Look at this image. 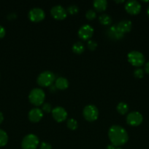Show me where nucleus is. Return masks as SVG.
<instances>
[{"label":"nucleus","mask_w":149,"mask_h":149,"mask_svg":"<svg viewBox=\"0 0 149 149\" xmlns=\"http://www.w3.org/2000/svg\"><path fill=\"white\" fill-rule=\"evenodd\" d=\"M93 33V29L89 25H83L78 31V36L82 40H89Z\"/></svg>","instance_id":"f8f14e48"},{"label":"nucleus","mask_w":149,"mask_h":149,"mask_svg":"<svg viewBox=\"0 0 149 149\" xmlns=\"http://www.w3.org/2000/svg\"><path fill=\"white\" fill-rule=\"evenodd\" d=\"M116 109H117V111H118L120 114L124 115L128 112L129 106L126 103L121 102V103H119L118 104Z\"/></svg>","instance_id":"aec40b11"},{"label":"nucleus","mask_w":149,"mask_h":149,"mask_svg":"<svg viewBox=\"0 0 149 149\" xmlns=\"http://www.w3.org/2000/svg\"><path fill=\"white\" fill-rule=\"evenodd\" d=\"M98 45L95 41L93 40H89L87 42V47L90 50L93 51L96 49Z\"/></svg>","instance_id":"393cba45"},{"label":"nucleus","mask_w":149,"mask_h":149,"mask_svg":"<svg viewBox=\"0 0 149 149\" xmlns=\"http://www.w3.org/2000/svg\"><path fill=\"white\" fill-rule=\"evenodd\" d=\"M45 94L42 89L34 88L29 95V100L32 104L35 106H39L44 103Z\"/></svg>","instance_id":"f03ea898"},{"label":"nucleus","mask_w":149,"mask_h":149,"mask_svg":"<svg viewBox=\"0 0 149 149\" xmlns=\"http://www.w3.org/2000/svg\"><path fill=\"white\" fill-rule=\"evenodd\" d=\"M67 12L70 15H75L79 12V7L77 5H70L67 8Z\"/></svg>","instance_id":"5701e85b"},{"label":"nucleus","mask_w":149,"mask_h":149,"mask_svg":"<svg viewBox=\"0 0 149 149\" xmlns=\"http://www.w3.org/2000/svg\"><path fill=\"white\" fill-rule=\"evenodd\" d=\"M67 126L71 130H75L77 128V122L74 119H70L67 122Z\"/></svg>","instance_id":"4be33fe9"},{"label":"nucleus","mask_w":149,"mask_h":149,"mask_svg":"<svg viewBox=\"0 0 149 149\" xmlns=\"http://www.w3.org/2000/svg\"><path fill=\"white\" fill-rule=\"evenodd\" d=\"M145 71L149 74V62L146 63L145 65Z\"/></svg>","instance_id":"c756f323"},{"label":"nucleus","mask_w":149,"mask_h":149,"mask_svg":"<svg viewBox=\"0 0 149 149\" xmlns=\"http://www.w3.org/2000/svg\"><path fill=\"white\" fill-rule=\"evenodd\" d=\"M93 8L96 12L102 13L107 9L108 7V1L105 0H96L93 3Z\"/></svg>","instance_id":"f3484780"},{"label":"nucleus","mask_w":149,"mask_h":149,"mask_svg":"<svg viewBox=\"0 0 149 149\" xmlns=\"http://www.w3.org/2000/svg\"><path fill=\"white\" fill-rule=\"evenodd\" d=\"M106 34L108 37L112 40H120L124 37V34L118 29L116 26H112L107 29Z\"/></svg>","instance_id":"ddd939ff"},{"label":"nucleus","mask_w":149,"mask_h":149,"mask_svg":"<svg viewBox=\"0 0 149 149\" xmlns=\"http://www.w3.org/2000/svg\"><path fill=\"white\" fill-rule=\"evenodd\" d=\"M125 10L129 14L137 15L141 11V4L135 0L129 1L125 4Z\"/></svg>","instance_id":"9d476101"},{"label":"nucleus","mask_w":149,"mask_h":149,"mask_svg":"<svg viewBox=\"0 0 149 149\" xmlns=\"http://www.w3.org/2000/svg\"><path fill=\"white\" fill-rule=\"evenodd\" d=\"M8 142V135L7 132L3 130L0 129V147L6 146Z\"/></svg>","instance_id":"412c9836"},{"label":"nucleus","mask_w":149,"mask_h":149,"mask_svg":"<svg viewBox=\"0 0 149 149\" xmlns=\"http://www.w3.org/2000/svg\"><path fill=\"white\" fill-rule=\"evenodd\" d=\"M116 149H123V148H116Z\"/></svg>","instance_id":"c9c22d12"},{"label":"nucleus","mask_w":149,"mask_h":149,"mask_svg":"<svg viewBox=\"0 0 149 149\" xmlns=\"http://www.w3.org/2000/svg\"><path fill=\"white\" fill-rule=\"evenodd\" d=\"M83 117L88 122H94L98 119L99 111L94 105H88L84 108L83 111Z\"/></svg>","instance_id":"423d86ee"},{"label":"nucleus","mask_w":149,"mask_h":149,"mask_svg":"<svg viewBox=\"0 0 149 149\" xmlns=\"http://www.w3.org/2000/svg\"><path fill=\"white\" fill-rule=\"evenodd\" d=\"M85 50V47L83 44L80 42H77L74 43L72 46V51L75 54H82Z\"/></svg>","instance_id":"6ab92c4d"},{"label":"nucleus","mask_w":149,"mask_h":149,"mask_svg":"<svg viewBox=\"0 0 149 149\" xmlns=\"http://www.w3.org/2000/svg\"><path fill=\"white\" fill-rule=\"evenodd\" d=\"M127 59L128 61L135 67H140L145 63V56L142 52L139 51H131L127 55Z\"/></svg>","instance_id":"39448f33"},{"label":"nucleus","mask_w":149,"mask_h":149,"mask_svg":"<svg viewBox=\"0 0 149 149\" xmlns=\"http://www.w3.org/2000/svg\"><path fill=\"white\" fill-rule=\"evenodd\" d=\"M40 149H52V146L48 143L42 142L40 144Z\"/></svg>","instance_id":"cd10ccee"},{"label":"nucleus","mask_w":149,"mask_h":149,"mask_svg":"<svg viewBox=\"0 0 149 149\" xmlns=\"http://www.w3.org/2000/svg\"><path fill=\"white\" fill-rule=\"evenodd\" d=\"M143 121V117L140 113L137 111H132L127 116V122L130 126L137 127L141 125Z\"/></svg>","instance_id":"0eeeda50"},{"label":"nucleus","mask_w":149,"mask_h":149,"mask_svg":"<svg viewBox=\"0 0 149 149\" xmlns=\"http://www.w3.org/2000/svg\"><path fill=\"white\" fill-rule=\"evenodd\" d=\"M55 86L57 90H64L69 87L68 80L64 77H58L55 81Z\"/></svg>","instance_id":"dca6fc26"},{"label":"nucleus","mask_w":149,"mask_h":149,"mask_svg":"<svg viewBox=\"0 0 149 149\" xmlns=\"http://www.w3.org/2000/svg\"><path fill=\"white\" fill-rule=\"evenodd\" d=\"M45 17V12L40 8H33L29 11V20L34 23H38L44 20Z\"/></svg>","instance_id":"1a4fd4ad"},{"label":"nucleus","mask_w":149,"mask_h":149,"mask_svg":"<svg viewBox=\"0 0 149 149\" xmlns=\"http://www.w3.org/2000/svg\"><path fill=\"white\" fill-rule=\"evenodd\" d=\"M42 111L45 112V113H50V112L52 111V106L50 103H44L42 104Z\"/></svg>","instance_id":"a878e982"},{"label":"nucleus","mask_w":149,"mask_h":149,"mask_svg":"<svg viewBox=\"0 0 149 149\" xmlns=\"http://www.w3.org/2000/svg\"><path fill=\"white\" fill-rule=\"evenodd\" d=\"M96 13L94 10H89V11H87V13H86V17L87 20H92L93 19L96 18Z\"/></svg>","instance_id":"b1692460"},{"label":"nucleus","mask_w":149,"mask_h":149,"mask_svg":"<svg viewBox=\"0 0 149 149\" xmlns=\"http://www.w3.org/2000/svg\"><path fill=\"white\" fill-rule=\"evenodd\" d=\"M3 120H4V116H3V113L0 111V125L3 122Z\"/></svg>","instance_id":"7c9ffc66"},{"label":"nucleus","mask_w":149,"mask_h":149,"mask_svg":"<svg viewBox=\"0 0 149 149\" xmlns=\"http://www.w3.org/2000/svg\"><path fill=\"white\" fill-rule=\"evenodd\" d=\"M116 26L118 30L124 34V33H128V32H129L131 31V27H132V24H131V22L130 20H124L120 21L117 24Z\"/></svg>","instance_id":"2eb2a0df"},{"label":"nucleus","mask_w":149,"mask_h":149,"mask_svg":"<svg viewBox=\"0 0 149 149\" xmlns=\"http://www.w3.org/2000/svg\"><path fill=\"white\" fill-rule=\"evenodd\" d=\"M107 149H116V148H115V146L111 144V145H108V146H107Z\"/></svg>","instance_id":"473e14b6"},{"label":"nucleus","mask_w":149,"mask_h":149,"mask_svg":"<svg viewBox=\"0 0 149 149\" xmlns=\"http://www.w3.org/2000/svg\"><path fill=\"white\" fill-rule=\"evenodd\" d=\"M147 14H148V17H149V6H148V9H147Z\"/></svg>","instance_id":"f704fd0d"},{"label":"nucleus","mask_w":149,"mask_h":149,"mask_svg":"<svg viewBox=\"0 0 149 149\" xmlns=\"http://www.w3.org/2000/svg\"><path fill=\"white\" fill-rule=\"evenodd\" d=\"M51 113H52L53 118L57 122H64L67 117V112L66 111L64 108L60 107V106L54 108L52 111H51Z\"/></svg>","instance_id":"9b49d317"},{"label":"nucleus","mask_w":149,"mask_h":149,"mask_svg":"<svg viewBox=\"0 0 149 149\" xmlns=\"http://www.w3.org/2000/svg\"><path fill=\"white\" fill-rule=\"evenodd\" d=\"M39 143V138L34 134H29L26 135L22 140V149H36Z\"/></svg>","instance_id":"20e7f679"},{"label":"nucleus","mask_w":149,"mask_h":149,"mask_svg":"<svg viewBox=\"0 0 149 149\" xmlns=\"http://www.w3.org/2000/svg\"><path fill=\"white\" fill-rule=\"evenodd\" d=\"M108 137L112 145L115 147L124 145L129 140L127 130L119 125H112L110 128Z\"/></svg>","instance_id":"f257e3e1"},{"label":"nucleus","mask_w":149,"mask_h":149,"mask_svg":"<svg viewBox=\"0 0 149 149\" xmlns=\"http://www.w3.org/2000/svg\"><path fill=\"white\" fill-rule=\"evenodd\" d=\"M99 23L104 26H110L112 23V18L107 14H102L99 17Z\"/></svg>","instance_id":"a211bd4d"},{"label":"nucleus","mask_w":149,"mask_h":149,"mask_svg":"<svg viewBox=\"0 0 149 149\" xmlns=\"http://www.w3.org/2000/svg\"><path fill=\"white\" fill-rule=\"evenodd\" d=\"M51 14L56 20H62L67 17V12L62 6L56 5L51 8Z\"/></svg>","instance_id":"6e6552de"},{"label":"nucleus","mask_w":149,"mask_h":149,"mask_svg":"<svg viewBox=\"0 0 149 149\" xmlns=\"http://www.w3.org/2000/svg\"><path fill=\"white\" fill-rule=\"evenodd\" d=\"M115 3H123V2H124V0H122V1H115Z\"/></svg>","instance_id":"72a5a7b5"},{"label":"nucleus","mask_w":149,"mask_h":149,"mask_svg":"<svg viewBox=\"0 0 149 149\" xmlns=\"http://www.w3.org/2000/svg\"><path fill=\"white\" fill-rule=\"evenodd\" d=\"M56 90H57V89H56V87L55 85L54 86L51 85V87H50V90H51V92H55Z\"/></svg>","instance_id":"2f4dec72"},{"label":"nucleus","mask_w":149,"mask_h":149,"mask_svg":"<svg viewBox=\"0 0 149 149\" xmlns=\"http://www.w3.org/2000/svg\"><path fill=\"white\" fill-rule=\"evenodd\" d=\"M28 117L30 122L37 123V122H39L43 117V112L38 108H34L29 112Z\"/></svg>","instance_id":"4468645a"},{"label":"nucleus","mask_w":149,"mask_h":149,"mask_svg":"<svg viewBox=\"0 0 149 149\" xmlns=\"http://www.w3.org/2000/svg\"><path fill=\"white\" fill-rule=\"evenodd\" d=\"M56 76L53 72L45 71L41 73L37 77V84L41 87H51L53 83L55 82Z\"/></svg>","instance_id":"7ed1b4c3"},{"label":"nucleus","mask_w":149,"mask_h":149,"mask_svg":"<svg viewBox=\"0 0 149 149\" xmlns=\"http://www.w3.org/2000/svg\"><path fill=\"white\" fill-rule=\"evenodd\" d=\"M134 76L136 78L141 79L144 76V71L142 68H137L134 71Z\"/></svg>","instance_id":"bb28decb"},{"label":"nucleus","mask_w":149,"mask_h":149,"mask_svg":"<svg viewBox=\"0 0 149 149\" xmlns=\"http://www.w3.org/2000/svg\"><path fill=\"white\" fill-rule=\"evenodd\" d=\"M5 33H6V31L4 29V28L2 26L0 25V39L4 37L5 36Z\"/></svg>","instance_id":"c85d7f7f"}]
</instances>
